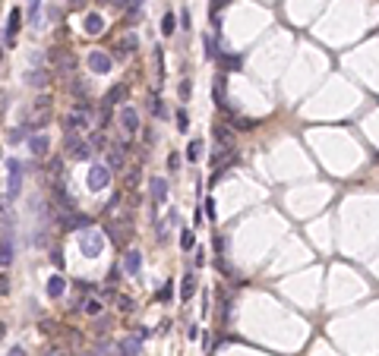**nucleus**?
Here are the masks:
<instances>
[{
	"instance_id": "nucleus-26",
	"label": "nucleus",
	"mask_w": 379,
	"mask_h": 356,
	"mask_svg": "<svg viewBox=\"0 0 379 356\" xmlns=\"http://www.w3.org/2000/svg\"><path fill=\"white\" fill-rule=\"evenodd\" d=\"M95 155V148H92V142H82L79 148H76V152H73V158L76 161H88V158H92Z\"/></svg>"
},
{
	"instance_id": "nucleus-6",
	"label": "nucleus",
	"mask_w": 379,
	"mask_h": 356,
	"mask_svg": "<svg viewBox=\"0 0 379 356\" xmlns=\"http://www.w3.org/2000/svg\"><path fill=\"white\" fill-rule=\"evenodd\" d=\"M60 230H82V227H92V221H88V215L82 211H70V215H60L57 218Z\"/></svg>"
},
{
	"instance_id": "nucleus-5",
	"label": "nucleus",
	"mask_w": 379,
	"mask_h": 356,
	"mask_svg": "<svg viewBox=\"0 0 379 356\" xmlns=\"http://www.w3.org/2000/svg\"><path fill=\"white\" fill-rule=\"evenodd\" d=\"M51 60L57 63V73H60V76H73V69H76V63H79L73 51H60V48L51 51Z\"/></svg>"
},
{
	"instance_id": "nucleus-7",
	"label": "nucleus",
	"mask_w": 379,
	"mask_h": 356,
	"mask_svg": "<svg viewBox=\"0 0 379 356\" xmlns=\"http://www.w3.org/2000/svg\"><path fill=\"white\" fill-rule=\"evenodd\" d=\"M19 29H23V13H19V10H10L7 29H4V44H7V48L16 44V35H19Z\"/></svg>"
},
{
	"instance_id": "nucleus-40",
	"label": "nucleus",
	"mask_w": 379,
	"mask_h": 356,
	"mask_svg": "<svg viewBox=\"0 0 379 356\" xmlns=\"http://www.w3.org/2000/svg\"><path fill=\"white\" fill-rule=\"evenodd\" d=\"M228 4H231V0H212V16H215V13H218V10H225Z\"/></svg>"
},
{
	"instance_id": "nucleus-24",
	"label": "nucleus",
	"mask_w": 379,
	"mask_h": 356,
	"mask_svg": "<svg viewBox=\"0 0 379 356\" xmlns=\"http://www.w3.org/2000/svg\"><path fill=\"white\" fill-rule=\"evenodd\" d=\"M149 110H152V114H155L158 120H161V117L168 114V110L161 107V98H158V91H149Z\"/></svg>"
},
{
	"instance_id": "nucleus-36",
	"label": "nucleus",
	"mask_w": 379,
	"mask_h": 356,
	"mask_svg": "<svg viewBox=\"0 0 379 356\" xmlns=\"http://www.w3.org/2000/svg\"><path fill=\"white\" fill-rule=\"evenodd\" d=\"M177 91H180V98L187 101V98L193 95V82H190V79H184V82H180V88H177Z\"/></svg>"
},
{
	"instance_id": "nucleus-14",
	"label": "nucleus",
	"mask_w": 379,
	"mask_h": 356,
	"mask_svg": "<svg viewBox=\"0 0 379 356\" xmlns=\"http://www.w3.org/2000/svg\"><path fill=\"white\" fill-rule=\"evenodd\" d=\"M82 32L85 35H101L104 32V16L101 13H88L85 19H82Z\"/></svg>"
},
{
	"instance_id": "nucleus-19",
	"label": "nucleus",
	"mask_w": 379,
	"mask_h": 356,
	"mask_svg": "<svg viewBox=\"0 0 379 356\" xmlns=\"http://www.w3.org/2000/svg\"><path fill=\"white\" fill-rule=\"evenodd\" d=\"M123 268L130 271V274H139V268H142V255L136 252V249H126V258H123Z\"/></svg>"
},
{
	"instance_id": "nucleus-41",
	"label": "nucleus",
	"mask_w": 379,
	"mask_h": 356,
	"mask_svg": "<svg viewBox=\"0 0 379 356\" xmlns=\"http://www.w3.org/2000/svg\"><path fill=\"white\" fill-rule=\"evenodd\" d=\"M51 262H54L57 268H63V255H60V249H54V252H51Z\"/></svg>"
},
{
	"instance_id": "nucleus-27",
	"label": "nucleus",
	"mask_w": 379,
	"mask_h": 356,
	"mask_svg": "<svg viewBox=\"0 0 379 356\" xmlns=\"http://www.w3.org/2000/svg\"><path fill=\"white\" fill-rule=\"evenodd\" d=\"M79 145H82V139H79L76 133H63V148H66V152H70V155H73V152H76V148H79Z\"/></svg>"
},
{
	"instance_id": "nucleus-23",
	"label": "nucleus",
	"mask_w": 379,
	"mask_h": 356,
	"mask_svg": "<svg viewBox=\"0 0 379 356\" xmlns=\"http://www.w3.org/2000/svg\"><path fill=\"white\" fill-rule=\"evenodd\" d=\"M107 167H111V171H120L123 167V148H107Z\"/></svg>"
},
{
	"instance_id": "nucleus-4",
	"label": "nucleus",
	"mask_w": 379,
	"mask_h": 356,
	"mask_svg": "<svg viewBox=\"0 0 379 356\" xmlns=\"http://www.w3.org/2000/svg\"><path fill=\"white\" fill-rule=\"evenodd\" d=\"M79 246H82V252H85L88 258H95V255H101V252H104V236H101L98 230L88 227V230L79 236Z\"/></svg>"
},
{
	"instance_id": "nucleus-17",
	"label": "nucleus",
	"mask_w": 379,
	"mask_h": 356,
	"mask_svg": "<svg viewBox=\"0 0 379 356\" xmlns=\"http://www.w3.org/2000/svg\"><path fill=\"white\" fill-rule=\"evenodd\" d=\"M63 293H66V277H63V274L48 277V296H51V299H60Z\"/></svg>"
},
{
	"instance_id": "nucleus-46",
	"label": "nucleus",
	"mask_w": 379,
	"mask_h": 356,
	"mask_svg": "<svg viewBox=\"0 0 379 356\" xmlns=\"http://www.w3.org/2000/svg\"><path fill=\"white\" fill-rule=\"evenodd\" d=\"M168 167H171V171H177V167H180V158H177V155H171V158H168Z\"/></svg>"
},
{
	"instance_id": "nucleus-9",
	"label": "nucleus",
	"mask_w": 379,
	"mask_h": 356,
	"mask_svg": "<svg viewBox=\"0 0 379 356\" xmlns=\"http://www.w3.org/2000/svg\"><path fill=\"white\" fill-rule=\"evenodd\" d=\"M120 126H123V133L126 136H133V133H139V110L136 107H120Z\"/></svg>"
},
{
	"instance_id": "nucleus-38",
	"label": "nucleus",
	"mask_w": 379,
	"mask_h": 356,
	"mask_svg": "<svg viewBox=\"0 0 379 356\" xmlns=\"http://www.w3.org/2000/svg\"><path fill=\"white\" fill-rule=\"evenodd\" d=\"M88 142H92V148H104V136L101 133H92V136H88Z\"/></svg>"
},
{
	"instance_id": "nucleus-13",
	"label": "nucleus",
	"mask_w": 379,
	"mask_h": 356,
	"mask_svg": "<svg viewBox=\"0 0 379 356\" xmlns=\"http://www.w3.org/2000/svg\"><path fill=\"white\" fill-rule=\"evenodd\" d=\"M212 133H215V142H218L221 148H231V152H234V129H231L228 123L212 126Z\"/></svg>"
},
{
	"instance_id": "nucleus-22",
	"label": "nucleus",
	"mask_w": 379,
	"mask_h": 356,
	"mask_svg": "<svg viewBox=\"0 0 379 356\" xmlns=\"http://www.w3.org/2000/svg\"><path fill=\"white\" fill-rule=\"evenodd\" d=\"M218 63H221V69H240L243 66V57H237V54H221Z\"/></svg>"
},
{
	"instance_id": "nucleus-35",
	"label": "nucleus",
	"mask_w": 379,
	"mask_h": 356,
	"mask_svg": "<svg viewBox=\"0 0 379 356\" xmlns=\"http://www.w3.org/2000/svg\"><path fill=\"white\" fill-rule=\"evenodd\" d=\"M117 306H120V312H133V309H136L130 296H117Z\"/></svg>"
},
{
	"instance_id": "nucleus-8",
	"label": "nucleus",
	"mask_w": 379,
	"mask_h": 356,
	"mask_svg": "<svg viewBox=\"0 0 379 356\" xmlns=\"http://www.w3.org/2000/svg\"><path fill=\"white\" fill-rule=\"evenodd\" d=\"M111 66H114V60H111V54H107V51H92V54H88V69L98 73V76L111 73Z\"/></svg>"
},
{
	"instance_id": "nucleus-1",
	"label": "nucleus",
	"mask_w": 379,
	"mask_h": 356,
	"mask_svg": "<svg viewBox=\"0 0 379 356\" xmlns=\"http://www.w3.org/2000/svg\"><path fill=\"white\" fill-rule=\"evenodd\" d=\"M92 120H95V104L92 101H85V98H79L76 104H73V110L70 114H63V133H79L82 126H92Z\"/></svg>"
},
{
	"instance_id": "nucleus-25",
	"label": "nucleus",
	"mask_w": 379,
	"mask_h": 356,
	"mask_svg": "<svg viewBox=\"0 0 379 356\" xmlns=\"http://www.w3.org/2000/svg\"><path fill=\"white\" fill-rule=\"evenodd\" d=\"M82 312H85V315H98V312H101V299H95V296L82 299Z\"/></svg>"
},
{
	"instance_id": "nucleus-12",
	"label": "nucleus",
	"mask_w": 379,
	"mask_h": 356,
	"mask_svg": "<svg viewBox=\"0 0 379 356\" xmlns=\"http://www.w3.org/2000/svg\"><path fill=\"white\" fill-rule=\"evenodd\" d=\"M149 193H152V205H165V199H168L165 177H149Z\"/></svg>"
},
{
	"instance_id": "nucleus-42",
	"label": "nucleus",
	"mask_w": 379,
	"mask_h": 356,
	"mask_svg": "<svg viewBox=\"0 0 379 356\" xmlns=\"http://www.w3.org/2000/svg\"><path fill=\"white\" fill-rule=\"evenodd\" d=\"M206 215L215 221V199H206Z\"/></svg>"
},
{
	"instance_id": "nucleus-31",
	"label": "nucleus",
	"mask_w": 379,
	"mask_h": 356,
	"mask_svg": "<svg viewBox=\"0 0 379 356\" xmlns=\"http://www.w3.org/2000/svg\"><path fill=\"white\" fill-rule=\"evenodd\" d=\"M26 133H29V126H19V129H10V133H7V142H10V145H16V142H23V139H26Z\"/></svg>"
},
{
	"instance_id": "nucleus-33",
	"label": "nucleus",
	"mask_w": 379,
	"mask_h": 356,
	"mask_svg": "<svg viewBox=\"0 0 379 356\" xmlns=\"http://www.w3.org/2000/svg\"><path fill=\"white\" fill-rule=\"evenodd\" d=\"M206 57L209 60H215V57H221V51L215 48V41H212V35H206Z\"/></svg>"
},
{
	"instance_id": "nucleus-47",
	"label": "nucleus",
	"mask_w": 379,
	"mask_h": 356,
	"mask_svg": "<svg viewBox=\"0 0 379 356\" xmlns=\"http://www.w3.org/2000/svg\"><path fill=\"white\" fill-rule=\"evenodd\" d=\"M48 356H70V353H60V350H51Z\"/></svg>"
},
{
	"instance_id": "nucleus-29",
	"label": "nucleus",
	"mask_w": 379,
	"mask_h": 356,
	"mask_svg": "<svg viewBox=\"0 0 379 356\" xmlns=\"http://www.w3.org/2000/svg\"><path fill=\"white\" fill-rule=\"evenodd\" d=\"M174 299V280H165V287L158 290V303H171Z\"/></svg>"
},
{
	"instance_id": "nucleus-44",
	"label": "nucleus",
	"mask_w": 379,
	"mask_h": 356,
	"mask_svg": "<svg viewBox=\"0 0 379 356\" xmlns=\"http://www.w3.org/2000/svg\"><path fill=\"white\" fill-rule=\"evenodd\" d=\"M187 337H190V341H196V337H199V328L190 325V328H187Z\"/></svg>"
},
{
	"instance_id": "nucleus-16",
	"label": "nucleus",
	"mask_w": 379,
	"mask_h": 356,
	"mask_svg": "<svg viewBox=\"0 0 379 356\" xmlns=\"http://www.w3.org/2000/svg\"><path fill=\"white\" fill-rule=\"evenodd\" d=\"M196 287H199V280H196L193 271H187L184 280H180V299H184V303H190V296L196 293Z\"/></svg>"
},
{
	"instance_id": "nucleus-34",
	"label": "nucleus",
	"mask_w": 379,
	"mask_h": 356,
	"mask_svg": "<svg viewBox=\"0 0 379 356\" xmlns=\"http://www.w3.org/2000/svg\"><path fill=\"white\" fill-rule=\"evenodd\" d=\"M177 129H180V133H187V129H190V120H187V110L184 107L177 110Z\"/></svg>"
},
{
	"instance_id": "nucleus-43",
	"label": "nucleus",
	"mask_w": 379,
	"mask_h": 356,
	"mask_svg": "<svg viewBox=\"0 0 379 356\" xmlns=\"http://www.w3.org/2000/svg\"><path fill=\"white\" fill-rule=\"evenodd\" d=\"M180 22H184V29H190V26H193V22H190V10L180 13Z\"/></svg>"
},
{
	"instance_id": "nucleus-21",
	"label": "nucleus",
	"mask_w": 379,
	"mask_h": 356,
	"mask_svg": "<svg viewBox=\"0 0 379 356\" xmlns=\"http://www.w3.org/2000/svg\"><path fill=\"white\" fill-rule=\"evenodd\" d=\"M212 98H215V104H218V107H228V101H225V73L215 79V85H212Z\"/></svg>"
},
{
	"instance_id": "nucleus-3",
	"label": "nucleus",
	"mask_w": 379,
	"mask_h": 356,
	"mask_svg": "<svg viewBox=\"0 0 379 356\" xmlns=\"http://www.w3.org/2000/svg\"><path fill=\"white\" fill-rule=\"evenodd\" d=\"M111 183V167L107 164H92L88 167V177H85V186L92 193H98V189H104V186Z\"/></svg>"
},
{
	"instance_id": "nucleus-32",
	"label": "nucleus",
	"mask_w": 379,
	"mask_h": 356,
	"mask_svg": "<svg viewBox=\"0 0 379 356\" xmlns=\"http://www.w3.org/2000/svg\"><path fill=\"white\" fill-rule=\"evenodd\" d=\"M196 246V236H193V230H184V233H180V249H184V252H190Z\"/></svg>"
},
{
	"instance_id": "nucleus-30",
	"label": "nucleus",
	"mask_w": 379,
	"mask_h": 356,
	"mask_svg": "<svg viewBox=\"0 0 379 356\" xmlns=\"http://www.w3.org/2000/svg\"><path fill=\"white\" fill-rule=\"evenodd\" d=\"M174 29H177L174 13H165V19H161V32H165V38H168V35H174Z\"/></svg>"
},
{
	"instance_id": "nucleus-2",
	"label": "nucleus",
	"mask_w": 379,
	"mask_h": 356,
	"mask_svg": "<svg viewBox=\"0 0 379 356\" xmlns=\"http://www.w3.org/2000/svg\"><path fill=\"white\" fill-rule=\"evenodd\" d=\"M19 189H23V164L16 158H7V196H4V202H13L19 196Z\"/></svg>"
},
{
	"instance_id": "nucleus-20",
	"label": "nucleus",
	"mask_w": 379,
	"mask_h": 356,
	"mask_svg": "<svg viewBox=\"0 0 379 356\" xmlns=\"http://www.w3.org/2000/svg\"><path fill=\"white\" fill-rule=\"evenodd\" d=\"M117 350H120V356H139V337H123Z\"/></svg>"
},
{
	"instance_id": "nucleus-15",
	"label": "nucleus",
	"mask_w": 379,
	"mask_h": 356,
	"mask_svg": "<svg viewBox=\"0 0 379 356\" xmlns=\"http://www.w3.org/2000/svg\"><path fill=\"white\" fill-rule=\"evenodd\" d=\"M48 145H51V142H48V136H44V133L29 136V152H32L35 158H44V155H48Z\"/></svg>"
},
{
	"instance_id": "nucleus-10",
	"label": "nucleus",
	"mask_w": 379,
	"mask_h": 356,
	"mask_svg": "<svg viewBox=\"0 0 379 356\" xmlns=\"http://www.w3.org/2000/svg\"><path fill=\"white\" fill-rule=\"evenodd\" d=\"M136 48H139V38H136V35H123V38L114 44V57H117V60H126Z\"/></svg>"
},
{
	"instance_id": "nucleus-39",
	"label": "nucleus",
	"mask_w": 379,
	"mask_h": 356,
	"mask_svg": "<svg viewBox=\"0 0 379 356\" xmlns=\"http://www.w3.org/2000/svg\"><path fill=\"white\" fill-rule=\"evenodd\" d=\"M117 280H120V268L114 265L111 271H107V284H111V287H114V284H117Z\"/></svg>"
},
{
	"instance_id": "nucleus-37",
	"label": "nucleus",
	"mask_w": 379,
	"mask_h": 356,
	"mask_svg": "<svg viewBox=\"0 0 379 356\" xmlns=\"http://www.w3.org/2000/svg\"><path fill=\"white\" fill-rule=\"evenodd\" d=\"M107 353H111V344H98L92 353H88V356H107Z\"/></svg>"
},
{
	"instance_id": "nucleus-45",
	"label": "nucleus",
	"mask_w": 379,
	"mask_h": 356,
	"mask_svg": "<svg viewBox=\"0 0 379 356\" xmlns=\"http://www.w3.org/2000/svg\"><path fill=\"white\" fill-rule=\"evenodd\" d=\"M7 356H26V350H23V347H10Z\"/></svg>"
},
{
	"instance_id": "nucleus-11",
	"label": "nucleus",
	"mask_w": 379,
	"mask_h": 356,
	"mask_svg": "<svg viewBox=\"0 0 379 356\" xmlns=\"http://www.w3.org/2000/svg\"><path fill=\"white\" fill-rule=\"evenodd\" d=\"M126 95H130V88H126V82H117L114 88H107V95L101 101V107H114V104H123Z\"/></svg>"
},
{
	"instance_id": "nucleus-18",
	"label": "nucleus",
	"mask_w": 379,
	"mask_h": 356,
	"mask_svg": "<svg viewBox=\"0 0 379 356\" xmlns=\"http://www.w3.org/2000/svg\"><path fill=\"white\" fill-rule=\"evenodd\" d=\"M48 79H51V76H48V69H41V66L26 73V82H29L32 88H44V85H48Z\"/></svg>"
},
{
	"instance_id": "nucleus-28",
	"label": "nucleus",
	"mask_w": 379,
	"mask_h": 356,
	"mask_svg": "<svg viewBox=\"0 0 379 356\" xmlns=\"http://www.w3.org/2000/svg\"><path fill=\"white\" fill-rule=\"evenodd\" d=\"M187 158H190V161H199V158H203V139H193V142H190Z\"/></svg>"
}]
</instances>
